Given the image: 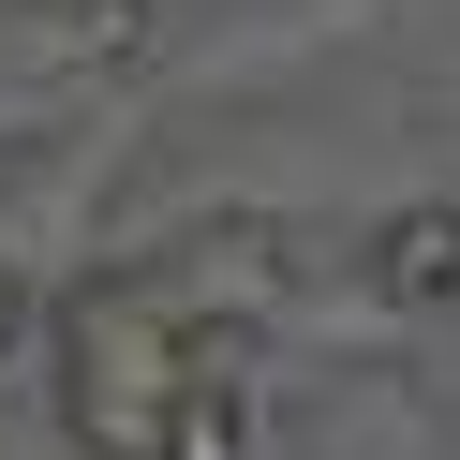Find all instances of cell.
Here are the masks:
<instances>
[{"label": "cell", "mask_w": 460, "mask_h": 460, "mask_svg": "<svg viewBox=\"0 0 460 460\" xmlns=\"http://www.w3.org/2000/svg\"><path fill=\"white\" fill-rule=\"evenodd\" d=\"M357 282L386 312H460V208H386L357 252Z\"/></svg>", "instance_id": "cell-3"}, {"label": "cell", "mask_w": 460, "mask_h": 460, "mask_svg": "<svg viewBox=\"0 0 460 460\" xmlns=\"http://www.w3.org/2000/svg\"><path fill=\"white\" fill-rule=\"evenodd\" d=\"M193 357H208V327L149 282V252H90L75 297H60V430H75V460H164V416H179Z\"/></svg>", "instance_id": "cell-1"}, {"label": "cell", "mask_w": 460, "mask_h": 460, "mask_svg": "<svg viewBox=\"0 0 460 460\" xmlns=\"http://www.w3.org/2000/svg\"><path fill=\"white\" fill-rule=\"evenodd\" d=\"M90 15H104V31H134V45H149V15H179V0H90Z\"/></svg>", "instance_id": "cell-6"}, {"label": "cell", "mask_w": 460, "mask_h": 460, "mask_svg": "<svg viewBox=\"0 0 460 460\" xmlns=\"http://www.w3.org/2000/svg\"><path fill=\"white\" fill-rule=\"evenodd\" d=\"M149 282L193 312V327H282V312H297V282H312V252L282 238V223L223 208V223H193L179 252H149Z\"/></svg>", "instance_id": "cell-2"}, {"label": "cell", "mask_w": 460, "mask_h": 460, "mask_svg": "<svg viewBox=\"0 0 460 460\" xmlns=\"http://www.w3.org/2000/svg\"><path fill=\"white\" fill-rule=\"evenodd\" d=\"M164 460H252V371H238V327H208L179 416H164Z\"/></svg>", "instance_id": "cell-4"}, {"label": "cell", "mask_w": 460, "mask_h": 460, "mask_svg": "<svg viewBox=\"0 0 460 460\" xmlns=\"http://www.w3.org/2000/svg\"><path fill=\"white\" fill-rule=\"evenodd\" d=\"M31 327H45V297H31V268H15V252H0V371L31 357Z\"/></svg>", "instance_id": "cell-5"}]
</instances>
